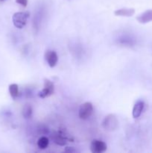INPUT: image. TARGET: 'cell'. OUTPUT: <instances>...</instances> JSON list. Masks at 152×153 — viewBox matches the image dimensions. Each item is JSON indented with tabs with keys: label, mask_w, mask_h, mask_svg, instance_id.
<instances>
[{
	"label": "cell",
	"mask_w": 152,
	"mask_h": 153,
	"mask_svg": "<svg viewBox=\"0 0 152 153\" xmlns=\"http://www.w3.org/2000/svg\"><path fill=\"white\" fill-rule=\"evenodd\" d=\"M8 89L10 97H11L12 99H13V100H16V99L19 97V86H18L16 84H11V85H9Z\"/></svg>",
	"instance_id": "obj_11"
},
{
	"label": "cell",
	"mask_w": 152,
	"mask_h": 153,
	"mask_svg": "<svg viewBox=\"0 0 152 153\" xmlns=\"http://www.w3.org/2000/svg\"><path fill=\"white\" fill-rule=\"evenodd\" d=\"M54 91H55L54 84L49 79H45L44 87H43V90L38 93V96L42 99L47 98L54 94Z\"/></svg>",
	"instance_id": "obj_4"
},
{
	"label": "cell",
	"mask_w": 152,
	"mask_h": 153,
	"mask_svg": "<svg viewBox=\"0 0 152 153\" xmlns=\"http://www.w3.org/2000/svg\"><path fill=\"white\" fill-rule=\"evenodd\" d=\"M4 1H5V0H0V3H2V2H4Z\"/></svg>",
	"instance_id": "obj_16"
},
{
	"label": "cell",
	"mask_w": 152,
	"mask_h": 153,
	"mask_svg": "<svg viewBox=\"0 0 152 153\" xmlns=\"http://www.w3.org/2000/svg\"><path fill=\"white\" fill-rule=\"evenodd\" d=\"M53 140L54 142L59 146H65L66 144V137L61 131H58L54 135Z\"/></svg>",
	"instance_id": "obj_10"
},
{
	"label": "cell",
	"mask_w": 152,
	"mask_h": 153,
	"mask_svg": "<svg viewBox=\"0 0 152 153\" xmlns=\"http://www.w3.org/2000/svg\"><path fill=\"white\" fill-rule=\"evenodd\" d=\"M49 144V139L46 137H41L37 141V146L41 149H45L48 147Z\"/></svg>",
	"instance_id": "obj_13"
},
{
	"label": "cell",
	"mask_w": 152,
	"mask_h": 153,
	"mask_svg": "<svg viewBox=\"0 0 152 153\" xmlns=\"http://www.w3.org/2000/svg\"><path fill=\"white\" fill-rule=\"evenodd\" d=\"M45 58L50 67H55L58 61V56L56 52L53 50H48L45 53Z\"/></svg>",
	"instance_id": "obj_6"
},
{
	"label": "cell",
	"mask_w": 152,
	"mask_h": 153,
	"mask_svg": "<svg viewBox=\"0 0 152 153\" xmlns=\"http://www.w3.org/2000/svg\"><path fill=\"white\" fill-rule=\"evenodd\" d=\"M139 23H147L152 21V10H148L137 17Z\"/></svg>",
	"instance_id": "obj_8"
},
{
	"label": "cell",
	"mask_w": 152,
	"mask_h": 153,
	"mask_svg": "<svg viewBox=\"0 0 152 153\" xmlns=\"http://www.w3.org/2000/svg\"><path fill=\"white\" fill-rule=\"evenodd\" d=\"M65 152H76V150L73 147H69V146H68V147H66L65 149Z\"/></svg>",
	"instance_id": "obj_15"
},
{
	"label": "cell",
	"mask_w": 152,
	"mask_h": 153,
	"mask_svg": "<svg viewBox=\"0 0 152 153\" xmlns=\"http://www.w3.org/2000/svg\"><path fill=\"white\" fill-rule=\"evenodd\" d=\"M93 112L94 108L92 104L89 102H86L80 105L78 111V116L80 119L85 120L89 119L92 115Z\"/></svg>",
	"instance_id": "obj_3"
},
{
	"label": "cell",
	"mask_w": 152,
	"mask_h": 153,
	"mask_svg": "<svg viewBox=\"0 0 152 153\" xmlns=\"http://www.w3.org/2000/svg\"><path fill=\"white\" fill-rule=\"evenodd\" d=\"M16 2L22 5V7H26L28 4V0H16Z\"/></svg>",
	"instance_id": "obj_14"
},
{
	"label": "cell",
	"mask_w": 152,
	"mask_h": 153,
	"mask_svg": "<svg viewBox=\"0 0 152 153\" xmlns=\"http://www.w3.org/2000/svg\"><path fill=\"white\" fill-rule=\"evenodd\" d=\"M28 17H29V13L28 11L16 12L13 13L12 16L13 25L19 29H22L26 25Z\"/></svg>",
	"instance_id": "obj_1"
},
{
	"label": "cell",
	"mask_w": 152,
	"mask_h": 153,
	"mask_svg": "<svg viewBox=\"0 0 152 153\" xmlns=\"http://www.w3.org/2000/svg\"><path fill=\"white\" fill-rule=\"evenodd\" d=\"M33 109L30 104H25L22 108V116L25 119H29L32 117Z\"/></svg>",
	"instance_id": "obj_12"
},
{
	"label": "cell",
	"mask_w": 152,
	"mask_h": 153,
	"mask_svg": "<svg viewBox=\"0 0 152 153\" xmlns=\"http://www.w3.org/2000/svg\"><path fill=\"white\" fill-rule=\"evenodd\" d=\"M145 107L144 102L142 100H139L134 105V108H133L132 115L134 118H138L141 116L142 113L143 111V109Z\"/></svg>",
	"instance_id": "obj_7"
},
{
	"label": "cell",
	"mask_w": 152,
	"mask_h": 153,
	"mask_svg": "<svg viewBox=\"0 0 152 153\" xmlns=\"http://www.w3.org/2000/svg\"><path fill=\"white\" fill-rule=\"evenodd\" d=\"M101 125L106 131H113L117 129L118 126H119V121H118L117 117L114 114H110L104 117Z\"/></svg>",
	"instance_id": "obj_2"
},
{
	"label": "cell",
	"mask_w": 152,
	"mask_h": 153,
	"mask_svg": "<svg viewBox=\"0 0 152 153\" xmlns=\"http://www.w3.org/2000/svg\"><path fill=\"white\" fill-rule=\"evenodd\" d=\"M107 144L102 140H93L90 144V150L92 153H102L107 150Z\"/></svg>",
	"instance_id": "obj_5"
},
{
	"label": "cell",
	"mask_w": 152,
	"mask_h": 153,
	"mask_svg": "<svg viewBox=\"0 0 152 153\" xmlns=\"http://www.w3.org/2000/svg\"><path fill=\"white\" fill-rule=\"evenodd\" d=\"M135 13V10L134 8H121L119 10H115L114 14L119 16H132Z\"/></svg>",
	"instance_id": "obj_9"
}]
</instances>
